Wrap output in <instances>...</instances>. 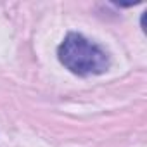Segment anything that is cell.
Here are the masks:
<instances>
[{
    "mask_svg": "<svg viewBox=\"0 0 147 147\" xmlns=\"http://www.w3.org/2000/svg\"><path fill=\"white\" fill-rule=\"evenodd\" d=\"M61 64L78 76L102 75L109 67L107 52L80 33H67L57 49Z\"/></svg>",
    "mask_w": 147,
    "mask_h": 147,
    "instance_id": "cell-1",
    "label": "cell"
}]
</instances>
